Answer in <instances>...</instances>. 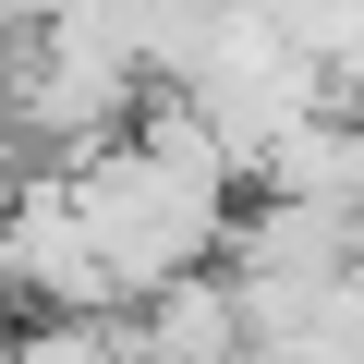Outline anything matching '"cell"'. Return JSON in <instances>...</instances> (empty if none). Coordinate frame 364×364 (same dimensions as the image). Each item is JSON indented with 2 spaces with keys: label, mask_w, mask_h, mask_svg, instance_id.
<instances>
[{
  "label": "cell",
  "mask_w": 364,
  "mask_h": 364,
  "mask_svg": "<svg viewBox=\"0 0 364 364\" xmlns=\"http://www.w3.org/2000/svg\"><path fill=\"white\" fill-rule=\"evenodd\" d=\"M13 364H146V340H134V316H25Z\"/></svg>",
  "instance_id": "obj_1"
},
{
  "label": "cell",
  "mask_w": 364,
  "mask_h": 364,
  "mask_svg": "<svg viewBox=\"0 0 364 364\" xmlns=\"http://www.w3.org/2000/svg\"><path fill=\"white\" fill-rule=\"evenodd\" d=\"M0 364H13V316H0Z\"/></svg>",
  "instance_id": "obj_2"
}]
</instances>
